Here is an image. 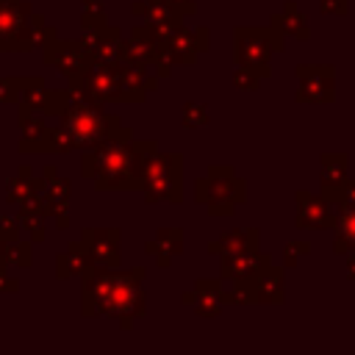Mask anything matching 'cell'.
<instances>
[{"label":"cell","instance_id":"cell-1","mask_svg":"<svg viewBox=\"0 0 355 355\" xmlns=\"http://www.w3.org/2000/svg\"><path fill=\"white\" fill-rule=\"evenodd\" d=\"M297 75L302 78V100L311 103H330L333 100V69L330 67H305L297 69Z\"/></svg>","mask_w":355,"mask_h":355},{"label":"cell","instance_id":"cell-2","mask_svg":"<svg viewBox=\"0 0 355 355\" xmlns=\"http://www.w3.org/2000/svg\"><path fill=\"white\" fill-rule=\"evenodd\" d=\"M300 200V214H297V225L300 227H313V230H322V227H333L336 225V216L327 205L324 197H313L308 191L297 194Z\"/></svg>","mask_w":355,"mask_h":355},{"label":"cell","instance_id":"cell-3","mask_svg":"<svg viewBox=\"0 0 355 355\" xmlns=\"http://www.w3.org/2000/svg\"><path fill=\"white\" fill-rule=\"evenodd\" d=\"M322 183L327 189V197L347 183V155L330 153L322 158Z\"/></svg>","mask_w":355,"mask_h":355},{"label":"cell","instance_id":"cell-4","mask_svg":"<svg viewBox=\"0 0 355 355\" xmlns=\"http://www.w3.org/2000/svg\"><path fill=\"white\" fill-rule=\"evenodd\" d=\"M333 227H336V252L355 250V208H344Z\"/></svg>","mask_w":355,"mask_h":355},{"label":"cell","instance_id":"cell-5","mask_svg":"<svg viewBox=\"0 0 355 355\" xmlns=\"http://www.w3.org/2000/svg\"><path fill=\"white\" fill-rule=\"evenodd\" d=\"M330 200L344 211V208H355V180L352 183H344L338 191L330 194Z\"/></svg>","mask_w":355,"mask_h":355},{"label":"cell","instance_id":"cell-6","mask_svg":"<svg viewBox=\"0 0 355 355\" xmlns=\"http://www.w3.org/2000/svg\"><path fill=\"white\" fill-rule=\"evenodd\" d=\"M319 6L324 14H347V0H322Z\"/></svg>","mask_w":355,"mask_h":355},{"label":"cell","instance_id":"cell-7","mask_svg":"<svg viewBox=\"0 0 355 355\" xmlns=\"http://www.w3.org/2000/svg\"><path fill=\"white\" fill-rule=\"evenodd\" d=\"M347 272H349V277L355 280V258H349V263H347Z\"/></svg>","mask_w":355,"mask_h":355}]
</instances>
